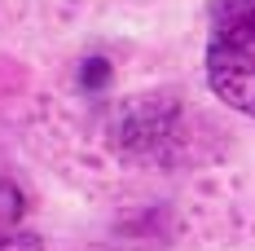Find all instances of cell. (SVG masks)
<instances>
[{
  "label": "cell",
  "instance_id": "obj_1",
  "mask_svg": "<svg viewBox=\"0 0 255 251\" xmlns=\"http://www.w3.org/2000/svg\"><path fill=\"white\" fill-rule=\"evenodd\" d=\"M207 79L225 106L255 119V0H211Z\"/></svg>",
  "mask_w": 255,
  "mask_h": 251
},
{
  "label": "cell",
  "instance_id": "obj_2",
  "mask_svg": "<svg viewBox=\"0 0 255 251\" xmlns=\"http://www.w3.org/2000/svg\"><path fill=\"white\" fill-rule=\"evenodd\" d=\"M0 243H4V238H0Z\"/></svg>",
  "mask_w": 255,
  "mask_h": 251
}]
</instances>
